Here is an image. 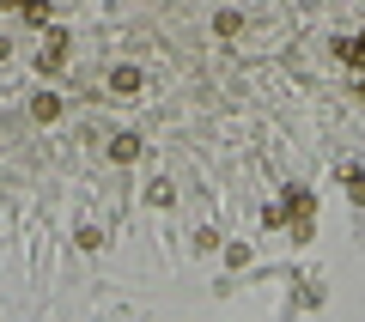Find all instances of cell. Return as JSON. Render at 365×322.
I'll use <instances>...</instances> for the list:
<instances>
[{
    "label": "cell",
    "instance_id": "7",
    "mask_svg": "<svg viewBox=\"0 0 365 322\" xmlns=\"http://www.w3.org/2000/svg\"><path fill=\"white\" fill-rule=\"evenodd\" d=\"M146 201H153V207H170V201H177V189H170V177H158L153 189H146Z\"/></svg>",
    "mask_w": 365,
    "mask_h": 322
},
{
    "label": "cell",
    "instance_id": "8",
    "mask_svg": "<svg viewBox=\"0 0 365 322\" xmlns=\"http://www.w3.org/2000/svg\"><path fill=\"white\" fill-rule=\"evenodd\" d=\"M73 244H79V249H104V232H98V225H79Z\"/></svg>",
    "mask_w": 365,
    "mask_h": 322
},
{
    "label": "cell",
    "instance_id": "1",
    "mask_svg": "<svg viewBox=\"0 0 365 322\" xmlns=\"http://www.w3.org/2000/svg\"><path fill=\"white\" fill-rule=\"evenodd\" d=\"M37 67H43V73H61V67H67V37H61V31H49V37H43Z\"/></svg>",
    "mask_w": 365,
    "mask_h": 322
},
{
    "label": "cell",
    "instance_id": "4",
    "mask_svg": "<svg viewBox=\"0 0 365 322\" xmlns=\"http://www.w3.org/2000/svg\"><path fill=\"white\" fill-rule=\"evenodd\" d=\"M110 158H116V165H134V158H140V134H116V140H110Z\"/></svg>",
    "mask_w": 365,
    "mask_h": 322
},
{
    "label": "cell",
    "instance_id": "6",
    "mask_svg": "<svg viewBox=\"0 0 365 322\" xmlns=\"http://www.w3.org/2000/svg\"><path fill=\"white\" fill-rule=\"evenodd\" d=\"M341 177H347V194L365 207V170H359V165H341Z\"/></svg>",
    "mask_w": 365,
    "mask_h": 322
},
{
    "label": "cell",
    "instance_id": "3",
    "mask_svg": "<svg viewBox=\"0 0 365 322\" xmlns=\"http://www.w3.org/2000/svg\"><path fill=\"white\" fill-rule=\"evenodd\" d=\"M31 116H37V122H61V116H67V103L55 98V91H37V98H31Z\"/></svg>",
    "mask_w": 365,
    "mask_h": 322
},
{
    "label": "cell",
    "instance_id": "2",
    "mask_svg": "<svg viewBox=\"0 0 365 322\" xmlns=\"http://www.w3.org/2000/svg\"><path fill=\"white\" fill-rule=\"evenodd\" d=\"M110 91H116V98H134V91H140V67L116 61V67H110Z\"/></svg>",
    "mask_w": 365,
    "mask_h": 322
},
{
    "label": "cell",
    "instance_id": "9",
    "mask_svg": "<svg viewBox=\"0 0 365 322\" xmlns=\"http://www.w3.org/2000/svg\"><path fill=\"white\" fill-rule=\"evenodd\" d=\"M6 55H13V43H6V37H0V61H6Z\"/></svg>",
    "mask_w": 365,
    "mask_h": 322
},
{
    "label": "cell",
    "instance_id": "10",
    "mask_svg": "<svg viewBox=\"0 0 365 322\" xmlns=\"http://www.w3.org/2000/svg\"><path fill=\"white\" fill-rule=\"evenodd\" d=\"M359 98H365V73H359Z\"/></svg>",
    "mask_w": 365,
    "mask_h": 322
},
{
    "label": "cell",
    "instance_id": "5",
    "mask_svg": "<svg viewBox=\"0 0 365 322\" xmlns=\"http://www.w3.org/2000/svg\"><path fill=\"white\" fill-rule=\"evenodd\" d=\"M335 49H341V61H347V67H365V31H359V37H341Z\"/></svg>",
    "mask_w": 365,
    "mask_h": 322
}]
</instances>
